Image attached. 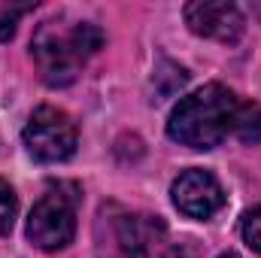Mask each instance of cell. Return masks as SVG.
Returning a JSON list of instances; mask_svg holds the SVG:
<instances>
[{"instance_id":"1","label":"cell","mask_w":261,"mask_h":258,"mask_svg":"<svg viewBox=\"0 0 261 258\" xmlns=\"http://www.w3.org/2000/svg\"><path fill=\"white\" fill-rule=\"evenodd\" d=\"M103 46V31L91 21H67L64 15L46 18L31 37V58L40 79L52 88L76 82L82 67Z\"/></svg>"},{"instance_id":"2","label":"cell","mask_w":261,"mask_h":258,"mask_svg":"<svg viewBox=\"0 0 261 258\" xmlns=\"http://www.w3.org/2000/svg\"><path fill=\"white\" fill-rule=\"evenodd\" d=\"M237 110H240L237 94L219 82H210L173 107L170 122H167V137L197 152L216 149L234 131Z\"/></svg>"},{"instance_id":"3","label":"cell","mask_w":261,"mask_h":258,"mask_svg":"<svg viewBox=\"0 0 261 258\" xmlns=\"http://www.w3.org/2000/svg\"><path fill=\"white\" fill-rule=\"evenodd\" d=\"M21 140H24V149L31 152V158H37L43 164H58L76 152L79 131L64 110L40 107L28 119V125L21 131Z\"/></svg>"},{"instance_id":"4","label":"cell","mask_w":261,"mask_h":258,"mask_svg":"<svg viewBox=\"0 0 261 258\" xmlns=\"http://www.w3.org/2000/svg\"><path fill=\"white\" fill-rule=\"evenodd\" d=\"M73 234H76V197L61 189H49L28 216V240L43 252H55L73 243Z\"/></svg>"},{"instance_id":"5","label":"cell","mask_w":261,"mask_h":258,"mask_svg":"<svg viewBox=\"0 0 261 258\" xmlns=\"http://www.w3.org/2000/svg\"><path fill=\"white\" fill-rule=\"evenodd\" d=\"M170 197H173V207L182 216L197 219V222L213 219L225 207V192H222L219 179L210 170H200V167L179 173L176 183L170 186Z\"/></svg>"},{"instance_id":"6","label":"cell","mask_w":261,"mask_h":258,"mask_svg":"<svg viewBox=\"0 0 261 258\" xmlns=\"http://www.w3.org/2000/svg\"><path fill=\"white\" fill-rule=\"evenodd\" d=\"M182 15L189 31L203 40L237 43L243 34V12L228 0H192L186 3Z\"/></svg>"},{"instance_id":"7","label":"cell","mask_w":261,"mask_h":258,"mask_svg":"<svg viewBox=\"0 0 261 258\" xmlns=\"http://www.w3.org/2000/svg\"><path fill=\"white\" fill-rule=\"evenodd\" d=\"M161 234H164V225L152 216H125L119 222V243L125 258H146L149 246Z\"/></svg>"},{"instance_id":"8","label":"cell","mask_w":261,"mask_h":258,"mask_svg":"<svg viewBox=\"0 0 261 258\" xmlns=\"http://www.w3.org/2000/svg\"><path fill=\"white\" fill-rule=\"evenodd\" d=\"M186 82H189V73H186L182 67L173 64V61H161V64H158V70H155V76H152V91H155V100H164V97L176 94L179 88H186Z\"/></svg>"},{"instance_id":"9","label":"cell","mask_w":261,"mask_h":258,"mask_svg":"<svg viewBox=\"0 0 261 258\" xmlns=\"http://www.w3.org/2000/svg\"><path fill=\"white\" fill-rule=\"evenodd\" d=\"M231 134H234L240 143H246V146L261 143V104H240Z\"/></svg>"},{"instance_id":"10","label":"cell","mask_w":261,"mask_h":258,"mask_svg":"<svg viewBox=\"0 0 261 258\" xmlns=\"http://www.w3.org/2000/svg\"><path fill=\"white\" fill-rule=\"evenodd\" d=\"M15 210H18V200H15V192L6 179H0V237L9 234L12 222H15Z\"/></svg>"},{"instance_id":"11","label":"cell","mask_w":261,"mask_h":258,"mask_svg":"<svg viewBox=\"0 0 261 258\" xmlns=\"http://www.w3.org/2000/svg\"><path fill=\"white\" fill-rule=\"evenodd\" d=\"M240 231H243V240L255 249V252H261V207H255V210H249L246 216H243V225H240Z\"/></svg>"},{"instance_id":"12","label":"cell","mask_w":261,"mask_h":258,"mask_svg":"<svg viewBox=\"0 0 261 258\" xmlns=\"http://www.w3.org/2000/svg\"><path fill=\"white\" fill-rule=\"evenodd\" d=\"M31 9H34V3H28V6H12V9H6V12L0 15V40H12L18 15H24V12H31Z\"/></svg>"},{"instance_id":"13","label":"cell","mask_w":261,"mask_h":258,"mask_svg":"<svg viewBox=\"0 0 261 258\" xmlns=\"http://www.w3.org/2000/svg\"><path fill=\"white\" fill-rule=\"evenodd\" d=\"M161 258H195V249H192L189 243H173Z\"/></svg>"},{"instance_id":"14","label":"cell","mask_w":261,"mask_h":258,"mask_svg":"<svg viewBox=\"0 0 261 258\" xmlns=\"http://www.w3.org/2000/svg\"><path fill=\"white\" fill-rule=\"evenodd\" d=\"M219 258H240V255H237V252H222Z\"/></svg>"},{"instance_id":"15","label":"cell","mask_w":261,"mask_h":258,"mask_svg":"<svg viewBox=\"0 0 261 258\" xmlns=\"http://www.w3.org/2000/svg\"><path fill=\"white\" fill-rule=\"evenodd\" d=\"M255 12H258V15H261V3H255Z\"/></svg>"}]
</instances>
